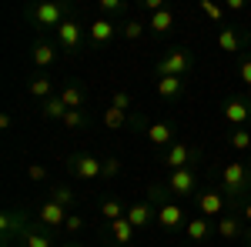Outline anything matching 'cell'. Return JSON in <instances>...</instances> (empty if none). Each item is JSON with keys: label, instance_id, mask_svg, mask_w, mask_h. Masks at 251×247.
Returning <instances> with one entry per match:
<instances>
[{"label": "cell", "instance_id": "37", "mask_svg": "<svg viewBox=\"0 0 251 247\" xmlns=\"http://www.w3.org/2000/svg\"><path fill=\"white\" fill-rule=\"evenodd\" d=\"M238 77H241V80L251 87V54H245V57H241V64H238Z\"/></svg>", "mask_w": 251, "mask_h": 247}, {"label": "cell", "instance_id": "21", "mask_svg": "<svg viewBox=\"0 0 251 247\" xmlns=\"http://www.w3.org/2000/svg\"><path fill=\"white\" fill-rule=\"evenodd\" d=\"M214 234V224H211V217H188V224H184V237L188 241H194V244H204L208 237Z\"/></svg>", "mask_w": 251, "mask_h": 247}, {"label": "cell", "instance_id": "12", "mask_svg": "<svg viewBox=\"0 0 251 247\" xmlns=\"http://www.w3.org/2000/svg\"><path fill=\"white\" fill-rule=\"evenodd\" d=\"M184 224H188V217H184V207L177 201L157 207V227L164 230V234H177V230H184Z\"/></svg>", "mask_w": 251, "mask_h": 247}, {"label": "cell", "instance_id": "8", "mask_svg": "<svg viewBox=\"0 0 251 247\" xmlns=\"http://www.w3.org/2000/svg\"><path fill=\"white\" fill-rule=\"evenodd\" d=\"M30 227V217H27V207H14V210H3L0 214V237H3V247H14L17 237Z\"/></svg>", "mask_w": 251, "mask_h": 247}, {"label": "cell", "instance_id": "32", "mask_svg": "<svg viewBox=\"0 0 251 247\" xmlns=\"http://www.w3.org/2000/svg\"><path fill=\"white\" fill-rule=\"evenodd\" d=\"M228 144H231L234 151H248L251 154V127H231Z\"/></svg>", "mask_w": 251, "mask_h": 247}, {"label": "cell", "instance_id": "22", "mask_svg": "<svg viewBox=\"0 0 251 247\" xmlns=\"http://www.w3.org/2000/svg\"><path fill=\"white\" fill-rule=\"evenodd\" d=\"M27 94L34 97V100H40V104L50 100L54 97V80H50V74L47 70H37V74L27 80Z\"/></svg>", "mask_w": 251, "mask_h": 247}, {"label": "cell", "instance_id": "42", "mask_svg": "<svg viewBox=\"0 0 251 247\" xmlns=\"http://www.w3.org/2000/svg\"><path fill=\"white\" fill-rule=\"evenodd\" d=\"M225 10L228 14H241L245 10V0H225Z\"/></svg>", "mask_w": 251, "mask_h": 247}, {"label": "cell", "instance_id": "25", "mask_svg": "<svg viewBox=\"0 0 251 247\" xmlns=\"http://www.w3.org/2000/svg\"><path fill=\"white\" fill-rule=\"evenodd\" d=\"M30 60H34V67H37V70H47V67L57 60L54 44H50V40H37V44H34V50H30Z\"/></svg>", "mask_w": 251, "mask_h": 247}, {"label": "cell", "instance_id": "29", "mask_svg": "<svg viewBox=\"0 0 251 247\" xmlns=\"http://www.w3.org/2000/svg\"><path fill=\"white\" fill-rule=\"evenodd\" d=\"M64 114H67V104H64L57 94L40 104V117H44V120H64Z\"/></svg>", "mask_w": 251, "mask_h": 247}, {"label": "cell", "instance_id": "33", "mask_svg": "<svg viewBox=\"0 0 251 247\" xmlns=\"http://www.w3.org/2000/svg\"><path fill=\"white\" fill-rule=\"evenodd\" d=\"M97 17H107V20L127 17V3H124V0H100V14H97Z\"/></svg>", "mask_w": 251, "mask_h": 247}, {"label": "cell", "instance_id": "40", "mask_svg": "<svg viewBox=\"0 0 251 247\" xmlns=\"http://www.w3.org/2000/svg\"><path fill=\"white\" fill-rule=\"evenodd\" d=\"M121 174V160L117 157H104V177H117Z\"/></svg>", "mask_w": 251, "mask_h": 247}, {"label": "cell", "instance_id": "38", "mask_svg": "<svg viewBox=\"0 0 251 247\" xmlns=\"http://www.w3.org/2000/svg\"><path fill=\"white\" fill-rule=\"evenodd\" d=\"M27 177H30L34 184H44V180H47V167H40V164H30V167H27Z\"/></svg>", "mask_w": 251, "mask_h": 247}, {"label": "cell", "instance_id": "13", "mask_svg": "<svg viewBox=\"0 0 251 247\" xmlns=\"http://www.w3.org/2000/svg\"><path fill=\"white\" fill-rule=\"evenodd\" d=\"M134 234H137V227L127 217H121V221H111L104 227V241L111 247H127V244H134Z\"/></svg>", "mask_w": 251, "mask_h": 247}, {"label": "cell", "instance_id": "10", "mask_svg": "<svg viewBox=\"0 0 251 247\" xmlns=\"http://www.w3.org/2000/svg\"><path fill=\"white\" fill-rule=\"evenodd\" d=\"M194 204H198V214L201 217H225L228 214V197L221 194L218 187H208V190H201L198 197H194Z\"/></svg>", "mask_w": 251, "mask_h": 247}, {"label": "cell", "instance_id": "43", "mask_svg": "<svg viewBox=\"0 0 251 247\" xmlns=\"http://www.w3.org/2000/svg\"><path fill=\"white\" fill-rule=\"evenodd\" d=\"M238 214H241V221H245V224H251V201H245V207L238 210Z\"/></svg>", "mask_w": 251, "mask_h": 247}, {"label": "cell", "instance_id": "19", "mask_svg": "<svg viewBox=\"0 0 251 247\" xmlns=\"http://www.w3.org/2000/svg\"><path fill=\"white\" fill-rule=\"evenodd\" d=\"M100 124H104L107 131H124V127H144V124H141V117H131L127 111H117V107H104V114H100Z\"/></svg>", "mask_w": 251, "mask_h": 247}, {"label": "cell", "instance_id": "45", "mask_svg": "<svg viewBox=\"0 0 251 247\" xmlns=\"http://www.w3.org/2000/svg\"><path fill=\"white\" fill-rule=\"evenodd\" d=\"M245 244L251 247V224H248V230H245Z\"/></svg>", "mask_w": 251, "mask_h": 247}, {"label": "cell", "instance_id": "44", "mask_svg": "<svg viewBox=\"0 0 251 247\" xmlns=\"http://www.w3.org/2000/svg\"><path fill=\"white\" fill-rule=\"evenodd\" d=\"M0 127H3V131H10V127H14V117L3 114V117H0Z\"/></svg>", "mask_w": 251, "mask_h": 247}, {"label": "cell", "instance_id": "5", "mask_svg": "<svg viewBox=\"0 0 251 247\" xmlns=\"http://www.w3.org/2000/svg\"><path fill=\"white\" fill-rule=\"evenodd\" d=\"M168 190L174 197H198L201 194V167H181V171H171L168 174Z\"/></svg>", "mask_w": 251, "mask_h": 247}, {"label": "cell", "instance_id": "24", "mask_svg": "<svg viewBox=\"0 0 251 247\" xmlns=\"http://www.w3.org/2000/svg\"><path fill=\"white\" fill-rule=\"evenodd\" d=\"M154 90H157L161 100L174 104V100H181V94H184V77H161L154 84Z\"/></svg>", "mask_w": 251, "mask_h": 247}, {"label": "cell", "instance_id": "47", "mask_svg": "<svg viewBox=\"0 0 251 247\" xmlns=\"http://www.w3.org/2000/svg\"><path fill=\"white\" fill-rule=\"evenodd\" d=\"M248 100H251V94H248Z\"/></svg>", "mask_w": 251, "mask_h": 247}, {"label": "cell", "instance_id": "31", "mask_svg": "<svg viewBox=\"0 0 251 247\" xmlns=\"http://www.w3.org/2000/svg\"><path fill=\"white\" fill-rule=\"evenodd\" d=\"M171 190H168V184H151V187L144 190V201L148 204H154V207H164V204H171Z\"/></svg>", "mask_w": 251, "mask_h": 247}, {"label": "cell", "instance_id": "6", "mask_svg": "<svg viewBox=\"0 0 251 247\" xmlns=\"http://www.w3.org/2000/svg\"><path fill=\"white\" fill-rule=\"evenodd\" d=\"M64 167L74 174L77 180H97V177H104V160L94 157V154H84V151H74L64 160Z\"/></svg>", "mask_w": 251, "mask_h": 247}, {"label": "cell", "instance_id": "1", "mask_svg": "<svg viewBox=\"0 0 251 247\" xmlns=\"http://www.w3.org/2000/svg\"><path fill=\"white\" fill-rule=\"evenodd\" d=\"M218 190L228 197V214H238L245 207V201H251V164L245 160H231L218 171Z\"/></svg>", "mask_w": 251, "mask_h": 247}, {"label": "cell", "instance_id": "3", "mask_svg": "<svg viewBox=\"0 0 251 247\" xmlns=\"http://www.w3.org/2000/svg\"><path fill=\"white\" fill-rule=\"evenodd\" d=\"M194 67V54L188 47H171V50H164V57L154 60V77H184L188 70Z\"/></svg>", "mask_w": 251, "mask_h": 247}, {"label": "cell", "instance_id": "7", "mask_svg": "<svg viewBox=\"0 0 251 247\" xmlns=\"http://www.w3.org/2000/svg\"><path fill=\"white\" fill-rule=\"evenodd\" d=\"M54 34H57V47L64 50V54L77 57L80 50H84V34H87V27H84L77 17H71L67 23H60Z\"/></svg>", "mask_w": 251, "mask_h": 247}, {"label": "cell", "instance_id": "41", "mask_svg": "<svg viewBox=\"0 0 251 247\" xmlns=\"http://www.w3.org/2000/svg\"><path fill=\"white\" fill-rule=\"evenodd\" d=\"M141 7H144L148 14H157V10H164V7H168V0H141Z\"/></svg>", "mask_w": 251, "mask_h": 247}, {"label": "cell", "instance_id": "34", "mask_svg": "<svg viewBox=\"0 0 251 247\" xmlns=\"http://www.w3.org/2000/svg\"><path fill=\"white\" fill-rule=\"evenodd\" d=\"M198 10H201L208 20H214V23H221V27H225V17H228V10H225V7H218V3H211V0H201V3H198Z\"/></svg>", "mask_w": 251, "mask_h": 247}, {"label": "cell", "instance_id": "18", "mask_svg": "<svg viewBox=\"0 0 251 247\" xmlns=\"http://www.w3.org/2000/svg\"><path fill=\"white\" fill-rule=\"evenodd\" d=\"M248 47V34H241V30H234V27H221L218 30V50L221 54H241Z\"/></svg>", "mask_w": 251, "mask_h": 247}, {"label": "cell", "instance_id": "27", "mask_svg": "<svg viewBox=\"0 0 251 247\" xmlns=\"http://www.w3.org/2000/svg\"><path fill=\"white\" fill-rule=\"evenodd\" d=\"M174 20H177V14H174L171 7H164V10L151 14V20H148V30H151V34H168V30L174 27Z\"/></svg>", "mask_w": 251, "mask_h": 247}, {"label": "cell", "instance_id": "23", "mask_svg": "<svg viewBox=\"0 0 251 247\" xmlns=\"http://www.w3.org/2000/svg\"><path fill=\"white\" fill-rule=\"evenodd\" d=\"M57 97L67 104V111H84V104H87V94H84V87H80L77 80H67L57 90Z\"/></svg>", "mask_w": 251, "mask_h": 247}, {"label": "cell", "instance_id": "39", "mask_svg": "<svg viewBox=\"0 0 251 247\" xmlns=\"http://www.w3.org/2000/svg\"><path fill=\"white\" fill-rule=\"evenodd\" d=\"M80 227H84V217H80V214H74V210H71V217H67V224H64V230H67V234H77Z\"/></svg>", "mask_w": 251, "mask_h": 247}, {"label": "cell", "instance_id": "26", "mask_svg": "<svg viewBox=\"0 0 251 247\" xmlns=\"http://www.w3.org/2000/svg\"><path fill=\"white\" fill-rule=\"evenodd\" d=\"M47 201H54V204H60V207H67V210H74L77 194H74V187H67V184H54V187H47Z\"/></svg>", "mask_w": 251, "mask_h": 247}, {"label": "cell", "instance_id": "15", "mask_svg": "<svg viewBox=\"0 0 251 247\" xmlns=\"http://www.w3.org/2000/svg\"><path fill=\"white\" fill-rule=\"evenodd\" d=\"M245 230H248V224L241 221V214H225L214 221V234L221 241H245Z\"/></svg>", "mask_w": 251, "mask_h": 247}, {"label": "cell", "instance_id": "28", "mask_svg": "<svg viewBox=\"0 0 251 247\" xmlns=\"http://www.w3.org/2000/svg\"><path fill=\"white\" fill-rule=\"evenodd\" d=\"M117 27H121V37H124V40H141V37H144V30H148V23L137 20V17L117 20Z\"/></svg>", "mask_w": 251, "mask_h": 247}, {"label": "cell", "instance_id": "36", "mask_svg": "<svg viewBox=\"0 0 251 247\" xmlns=\"http://www.w3.org/2000/svg\"><path fill=\"white\" fill-rule=\"evenodd\" d=\"M131 104H134V100H131L127 90H114V94H111V107H117V111H127V114H131Z\"/></svg>", "mask_w": 251, "mask_h": 247}, {"label": "cell", "instance_id": "14", "mask_svg": "<svg viewBox=\"0 0 251 247\" xmlns=\"http://www.w3.org/2000/svg\"><path fill=\"white\" fill-rule=\"evenodd\" d=\"M225 120L231 124V127H248L251 120V100L241 94H234L225 100Z\"/></svg>", "mask_w": 251, "mask_h": 247}, {"label": "cell", "instance_id": "35", "mask_svg": "<svg viewBox=\"0 0 251 247\" xmlns=\"http://www.w3.org/2000/svg\"><path fill=\"white\" fill-rule=\"evenodd\" d=\"M60 124H64L67 131H84V127H87V114H84V111H67Z\"/></svg>", "mask_w": 251, "mask_h": 247}, {"label": "cell", "instance_id": "2", "mask_svg": "<svg viewBox=\"0 0 251 247\" xmlns=\"http://www.w3.org/2000/svg\"><path fill=\"white\" fill-rule=\"evenodd\" d=\"M24 17L30 20V27H37V30H57L60 23H67L74 17V7L60 3V0H40V3H30L24 10Z\"/></svg>", "mask_w": 251, "mask_h": 247}, {"label": "cell", "instance_id": "46", "mask_svg": "<svg viewBox=\"0 0 251 247\" xmlns=\"http://www.w3.org/2000/svg\"><path fill=\"white\" fill-rule=\"evenodd\" d=\"M60 247H80V244H74V241H67V244H60Z\"/></svg>", "mask_w": 251, "mask_h": 247}, {"label": "cell", "instance_id": "30", "mask_svg": "<svg viewBox=\"0 0 251 247\" xmlns=\"http://www.w3.org/2000/svg\"><path fill=\"white\" fill-rule=\"evenodd\" d=\"M121 217H127V207L117 201V197H107V201H100V221H121Z\"/></svg>", "mask_w": 251, "mask_h": 247}, {"label": "cell", "instance_id": "16", "mask_svg": "<svg viewBox=\"0 0 251 247\" xmlns=\"http://www.w3.org/2000/svg\"><path fill=\"white\" fill-rule=\"evenodd\" d=\"M67 217H71V210L60 207V204H54V201H44V204H40V210H37V221L47 230H64Z\"/></svg>", "mask_w": 251, "mask_h": 247}, {"label": "cell", "instance_id": "4", "mask_svg": "<svg viewBox=\"0 0 251 247\" xmlns=\"http://www.w3.org/2000/svg\"><path fill=\"white\" fill-rule=\"evenodd\" d=\"M161 164L168 167V174L181 171V167H201L204 164V154H201V147H191V144L177 140V144H171L168 151L161 154Z\"/></svg>", "mask_w": 251, "mask_h": 247}, {"label": "cell", "instance_id": "11", "mask_svg": "<svg viewBox=\"0 0 251 247\" xmlns=\"http://www.w3.org/2000/svg\"><path fill=\"white\" fill-rule=\"evenodd\" d=\"M144 137H148L151 147L168 151L171 144H177V124H171V120H154V124L144 127Z\"/></svg>", "mask_w": 251, "mask_h": 247}, {"label": "cell", "instance_id": "20", "mask_svg": "<svg viewBox=\"0 0 251 247\" xmlns=\"http://www.w3.org/2000/svg\"><path fill=\"white\" fill-rule=\"evenodd\" d=\"M127 221H131L137 230L151 227V224L157 221V207H154V204H148V201H137V204L127 207Z\"/></svg>", "mask_w": 251, "mask_h": 247}, {"label": "cell", "instance_id": "17", "mask_svg": "<svg viewBox=\"0 0 251 247\" xmlns=\"http://www.w3.org/2000/svg\"><path fill=\"white\" fill-rule=\"evenodd\" d=\"M54 241H57L54 230H47L40 221H34V224L17 237V247H54Z\"/></svg>", "mask_w": 251, "mask_h": 247}, {"label": "cell", "instance_id": "9", "mask_svg": "<svg viewBox=\"0 0 251 247\" xmlns=\"http://www.w3.org/2000/svg\"><path fill=\"white\" fill-rule=\"evenodd\" d=\"M114 37H121V27H117V20H107V17H97L91 27H87V47L91 50H104V47H111Z\"/></svg>", "mask_w": 251, "mask_h": 247}]
</instances>
